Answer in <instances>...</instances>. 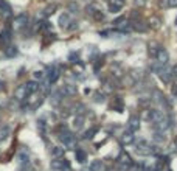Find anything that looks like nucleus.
Returning <instances> with one entry per match:
<instances>
[{
	"label": "nucleus",
	"instance_id": "1",
	"mask_svg": "<svg viewBox=\"0 0 177 171\" xmlns=\"http://www.w3.org/2000/svg\"><path fill=\"white\" fill-rule=\"evenodd\" d=\"M135 151L140 154V155H149V154H154V152H158V149L155 146H151L146 140H140L137 143V148Z\"/></svg>",
	"mask_w": 177,
	"mask_h": 171
},
{
	"label": "nucleus",
	"instance_id": "2",
	"mask_svg": "<svg viewBox=\"0 0 177 171\" xmlns=\"http://www.w3.org/2000/svg\"><path fill=\"white\" fill-rule=\"evenodd\" d=\"M132 163H134V162H132L131 155L126 154V152H121L120 157L117 159V166H118L120 171H129V169L132 168Z\"/></svg>",
	"mask_w": 177,
	"mask_h": 171
},
{
	"label": "nucleus",
	"instance_id": "3",
	"mask_svg": "<svg viewBox=\"0 0 177 171\" xmlns=\"http://www.w3.org/2000/svg\"><path fill=\"white\" fill-rule=\"evenodd\" d=\"M50 168L51 169H54V171H68L70 169V163H68V160H65V159H53L51 160V163H50Z\"/></svg>",
	"mask_w": 177,
	"mask_h": 171
},
{
	"label": "nucleus",
	"instance_id": "4",
	"mask_svg": "<svg viewBox=\"0 0 177 171\" xmlns=\"http://www.w3.org/2000/svg\"><path fill=\"white\" fill-rule=\"evenodd\" d=\"M11 41H13V31L10 28H3L0 31V45L3 47V50L11 45Z\"/></svg>",
	"mask_w": 177,
	"mask_h": 171
},
{
	"label": "nucleus",
	"instance_id": "5",
	"mask_svg": "<svg viewBox=\"0 0 177 171\" xmlns=\"http://www.w3.org/2000/svg\"><path fill=\"white\" fill-rule=\"evenodd\" d=\"M152 126H154V129H157L158 132H163V131H166V129L171 126V120H169L166 115H163L158 121L152 123Z\"/></svg>",
	"mask_w": 177,
	"mask_h": 171
},
{
	"label": "nucleus",
	"instance_id": "6",
	"mask_svg": "<svg viewBox=\"0 0 177 171\" xmlns=\"http://www.w3.org/2000/svg\"><path fill=\"white\" fill-rule=\"evenodd\" d=\"M27 22H28V17L27 14H19L17 17H14L13 20V28L17 31V30H22L24 27H27Z\"/></svg>",
	"mask_w": 177,
	"mask_h": 171
},
{
	"label": "nucleus",
	"instance_id": "7",
	"mask_svg": "<svg viewBox=\"0 0 177 171\" xmlns=\"http://www.w3.org/2000/svg\"><path fill=\"white\" fill-rule=\"evenodd\" d=\"M59 138L62 140V143H64L65 146H75V143H76L75 135H73L70 131H67V129H64V132L61 134V137H59Z\"/></svg>",
	"mask_w": 177,
	"mask_h": 171
},
{
	"label": "nucleus",
	"instance_id": "8",
	"mask_svg": "<svg viewBox=\"0 0 177 171\" xmlns=\"http://www.w3.org/2000/svg\"><path fill=\"white\" fill-rule=\"evenodd\" d=\"M0 13H2V16L5 19H10L13 16V8L6 0H0Z\"/></svg>",
	"mask_w": 177,
	"mask_h": 171
},
{
	"label": "nucleus",
	"instance_id": "9",
	"mask_svg": "<svg viewBox=\"0 0 177 171\" xmlns=\"http://www.w3.org/2000/svg\"><path fill=\"white\" fill-rule=\"evenodd\" d=\"M172 70L171 69H168V67H162V69H158L157 70V73H158V78L165 83V84H168L169 81H171V78H172V73H171Z\"/></svg>",
	"mask_w": 177,
	"mask_h": 171
},
{
	"label": "nucleus",
	"instance_id": "10",
	"mask_svg": "<svg viewBox=\"0 0 177 171\" xmlns=\"http://www.w3.org/2000/svg\"><path fill=\"white\" fill-rule=\"evenodd\" d=\"M155 59H157V62L158 64H166L168 62V59H169V56H168V52L163 48V47H158V52H157V55H155Z\"/></svg>",
	"mask_w": 177,
	"mask_h": 171
},
{
	"label": "nucleus",
	"instance_id": "11",
	"mask_svg": "<svg viewBox=\"0 0 177 171\" xmlns=\"http://www.w3.org/2000/svg\"><path fill=\"white\" fill-rule=\"evenodd\" d=\"M27 95H28V90H27L25 84H24V86H19V87L14 90V98H16V100H19V101L25 100V98H27Z\"/></svg>",
	"mask_w": 177,
	"mask_h": 171
},
{
	"label": "nucleus",
	"instance_id": "12",
	"mask_svg": "<svg viewBox=\"0 0 177 171\" xmlns=\"http://www.w3.org/2000/svg\"><path fill=\"white\" fill-rule=\"evenodd\" d=\"M123 7H124V0H110V2H109L110 13H118Z\"/></svg>",
	"mask_w": 177,
	"mask_h": 171
},
{
	"label": "nucleus",
	"instance_id": "13",
	"mask_svg": "<svg viewBox=\"0 0 177 171\" xmlns=\"http://www.w3.org/2000/svg\"><path fill=\"white\" fill-rule=\"evenodd\" d=\"M127 129H129L131 132H135V131L140 129V120H138V117H131V118H129V121H127Z\"/></svg>",
	"mask_w": 177,
	"mask_h": 171
},
{
	"label": "nucleus",
	"instance_id": "14",
	"mask_svg": "<svg viewBox=\"0 0 177 171\" xmlns=\"http://www.w3.org/2000/svg\"><path fill=\"white\" fill-rule=\"evenodd\" d=\"M120 140H121V143H123V145H131V143L135 140V137H134V134H132L131 131H124V132L121 134Z\"/></svg>",
	"mask_w": 177,
	"mask_h": 171
},
{
	"label": "nucleus",
	"instance_id": "15",
	"mask_svg": "<svg viewBox=\"0 0 177 171\" xmlns=\"http://www.w3.org/2000/svg\"><path fill=\"white\" fill-rule=\"evenodd\" d=\"M61 93H64V95H76V86H73V84H65L62 89H61Z\"/></svg>",
	"mask_w": 177,
	"mask_h": 171
},
{
	"label": "nucleus",
	"instance_id": "16",
	"mask_svg": "<svg viewBox=\"0 0 177 171\" xmlns=\"http://www.w3.org/2000/svg\"><path fill=\"white\" fill-rule=\"evenodd\" d=\"M88 171H103V162L101 160H92L88 165Z\"/></svg>",
	"mask_w": 177,
	"mask_h": 171
},
{
	"label": "nucleus",
	"instance_id": "17",
	"mask_svg": "<svg viewBox=\"0 0 177 171\" xmlns=\"http://www.w3.org/2000/svg\"><path fill=\"white\" fill-rule=\"evenodd\" d=\"M25 87H27L28 93H36V92L39 90V83H37V81H28V83L25 84Z\"/></svg>",
	"mask_w": 177,
	"mask_h": 171
},
{
	"label": "nucleus",
	"instance_id": "18",
	"mask_svg": "<svg viewBox=\"0 0 177 171\" xmlns=\"http://www.w3.org/2000/svg\"><path fill=\"white\" fill-rule=\"evenodd\" d=\"M58 78H59V70H58V69H51V70H50V73H48V84L56 83V81H58Z\"/></svg>",
	"mask_w": 177,
	"mask_h": 171
},
{
	"label": "nucleus",
	"instance_id": "19",
	"mask_svg": "<svg viewBox=\"0 0 177 171\" xmlns=\"http://www.w3.org/2000/svg\"><path fill=\"white\" fill-rule=\"evenodd\" d=\"M68 24H71L70 14H62V16L59 17V25H61L62 28H68Z\"/></svg>",
	"mask_w": 177,
	"mask_h": 171
},
{
	"label": "nucleus",
	"instance_id": "20",
	"mask_svg": "<svg viewBox=\"0 0 177 171\" xmlns=\"http://www.w3.org/2000/svg\"><path fill=\"white\" fill-rule=\"evenodd\" d=\"M62 155H64V148H61V146H53L51 148V157L53 159H59Z\"/></svg>",
	"mask_w": 177,
	"mask_h": 171
},
{
	"label": "nucleus",
	"instance_id": "21",
	"mask_svg": "<svg viewBox=\"0 0 177 171\" xmlns=\"http://www.w3.org/2000/svg\"><path fill=\"white\" fill-rule=\"evenodd\" d=\"M17 53H19V50H17V47H16V45H10V47H6V48H5V55H6L8 58H14Z\"/></svg>",
	"mask_w": 177,
	"mask_h": 171
},
{
	"label": "nucleus",
	"instance_id": "22",
	"mask_svg": "<svg viewBox=\"0 0 177 171\" xmlns=\"http://www.w3.org/2000/svg\"><path fill=\"white\" fill-rule=\"evenodd\" d=\"M75 157H76V160H78L79 163H84V162L87 160V154H85L82 149H76V152H75Z\"/></svg>",
	"mask_w": 177,
	"mask_h": 171
},
{
	"label": "nucleus",
	"instance_id": "23",
	"mask_svg": "<svg viewBox=\"0 0 177 171\" xmlns=\"http://www.w3.org/2000/svg\"><path fill=\"white\" fill-rule=\"evenodd\" d=\"M82 124H84V117H82V115L75 117V120H73V126H75V129H81Z\"/></svg>",
	"mask_w": 177,
	"mask_h": 171
},
{
	"label": "nucleus",
	"instance_id": "24",
	"mask_svg": "<svg viewBox=\"0 0 177 171\" xmlns=\"http://www.w3.org/2000/svg\"><path fill=\"white\" fill-rule=\"evenodd\" d=\"M10 132H11V131H10V128H8V126H3L2 129H0V142L5 140V138L10 135Z\"/></svg>",
	"mask_w": 177,
	"mask_h": 171
},
{
	"label": "nucleus",
	"instance_id": "25",
	"mask_svg": "<svg viewBox=\"0 0 177 171\" xmlns=\"http://www.w3.org/2000/svg\"><path fill=\"white\" fill-rule=\"evenodd\" d=\"M97 131H98L97 128H92V129L85 131V132H84V135H82V138H85V140H90V138H93V134H95Z\"/></svg>",
	"mask_w": 177,
	"mask_h": 171
},
{
	"label": "nucleus",
	"instance_id": "26",
	"mask_svg": "<svg viewBox=\"0 0 177 171\" xmlns=\"http://www.w3.org/2000/svg\"><path fill=\"white\" fill-rule=\"evenodd\" d=\"M50 100H51V103H53L54 106H58V104H59V101H61V92H54V93L51 95V98H50Z\"/></svg>",
	"mask_w": 177,
	"mask_h": 171
},
{
	"label": "nucleus",
	"instance_id": "27",
	"mask_svg": "<svg viewBox=\"0 0 177 171\" xmlns=\"http://www.w3.org/2000/svg\"><path fill=\"white\" fill-rule=\"evenodd\" d=\"M166 140V137L163 135V132H155L154 134V142H157V143H163Z\"/></svg>",
	"mask_w": 177,
	"mask_h": 171
},
{
	"label": "nucleus",
	"instance_id": "28",
	"mask_svg": "<svg viewBox=\"0 0 177 171\" xmlns=\"http://www.w3.org/2000/svg\"><path fill=\"white\" fill-rule=\"evenodd\" d=\"M92 16H93L97 20H103V19H104V14L101 13V10H95V11L92 13Z\"/></svg>",
	"mask_w": 177,
	"mask_h": 171
},
{
	"label": "nucleus",
	"instance_id": "29",
	"mask_svg": "<svg viewBox=\"0 0 177 171\" xmlns=\"http://www.w3.org/2000/svg\"><path fill=\"white\" fill-rule=\"evenodd\" d=\"M33 75H34V78L39 79V81H42V79L45 78V72H44V70H36Z\"/></svg>",
	"mask_w": 177,
	"mask_h": 171
},
{
	"label": "nucleus",
	"instance_id": "30",
	"mask_svg": "<svg viewBox=\"0 0 177 171\" xmlns=\"http://www.w3.org/2000/svg\"><path fill=\"white\" fill-rule=\"evenodd\" d=\"M149 25H151V27H154V28H157V27L160 25V20H158V17H152V19L149 20Z\"/></svg>",
	"mask_w": 177,
	"mask_h": 171
},
{
	"label": "nucleus",
	"instance_id": "31",
	"mask_svg": "<svg viewBox=\"0 0 177 171\" xmlns=\"http://www.w3.org/2000/svg\"><path fill=\"white\" fill-rule=\"evenodd\" d=\"M135 30H140V31H145V30H146V27H145L143 24H138V22H137V25H135Z\"/></svg>",
	"mask_w": 177,
	"mask_h": 171
},
{
	"label": "nucleus",
	"instance_id": "32",
	"mask_svg": "<svg viewBox=\"0 0 177 171\" xmlns=\"http://www.w3.org/2000/svg\"><path fill=\"white\" fill-rule=\"evenodd\" d=\"M68 8H70V10H71V11H70V13H76V11H78V5H76V3H71V5H70V7H68Z\"/></svg>",
	"mask_w": 177,
	"mask_h": 171
},
{
	"label": "nucleus",
	"instance_id": "33",
	"mask_svg": "<svg viewBox=\"0 0 177 171\" xmlns=\"http://www.w3.org/2000/svg\"><path fill=\"white\" fill-rule=\"evenodd\" d=\"M160 5L162 7H169V0H160Z\"/></svg>",
	"mask_w": 177,
	"mask_h": 171
},
{
	"label": "nucleus",
	"instance_id": "34",
	"mask_svg": "<svg viewBox=\"0 0 177 171\" xmlns=\"http://www.w3.org/2000/svg\"><path fill=\"white\" fill-rule=\"evenodd\" d=\"M135 3H137V5H140V7H143V5L146 3V0H135Z\"/></svg>",
	"mask_w": 177,
	"mask_h": 171
},
{
	"label": "nucleus",
	"instance_id": "35",
	"mask_svg": "<svg viewBox=\"0 0 177 171\" xmlns=\"http://www.w3.org/2000/svg\"><path fill=\"white\" fill-rule=\"evenodd\" d=\"M169 7H177V0H169Z\"/></svg>",
	"mask_w": 177,
	"mask_h": 171
},
{
	"label": "nucleus",
	"instance_id": "36",
	"mask_svg": "<svg viewBox=\"0 0 177 171\" xmlns=\"http://www.w3.org/2000/svg\"><path fill=\"white\" fill-rule=\"evenodd\" d=\"M172 75H174V76L177 78V64H175V65L172 67Z\"/></svg>",
	"mask_w": 177,
	"mask_h": 171
},
{
	"label": "nucleus",
	"instance_id": "37",
	"mask_svg": "<svg viewBox=\"0 0 177 171\" xmlns=\"http://www.w3.org/2000/svg\"><path fill=\"white\" fill-rule=\"evenodd\" d=\"M175 145H177V138H175Z\"/></svg>",
	"mask_w": 177,
	"mask_h": 171
}]
</instances>
